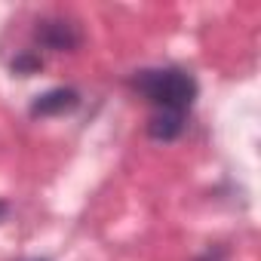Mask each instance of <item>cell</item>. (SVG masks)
<instances>
[{
	"instance_id": "4",
	"label": "cell",
	"mask_w": 261,
	"mask_h": 261,
	"mask_svg": "<svg viewBox=\"0 0 261 261\" xmlns=\"http://www.w3.org/2000/svg\"><path fill=\"white\" fill-rule=\"evenodd\" d=\"M188 126V114H169V111H154L148 117V136L154 142H175Z\"/></svg>"
},
{
	"instance_id": "7",
	"label": "cell",
	"mask_w": 261,
	"mask_h": 261,
	"mask_svg": "<svg viewBox=\"0 0 261 261\" xmlns=\"http://www.w3.org/2000/svg\"><path fill=\"white\" fill-rule=\"evenodd\" d=\"M31 261H46V258H31Z\"/></svg>"
},
{
	"instance_id": "3",
	"label": "cell",
	"mask_w": 261,
	"mask_h": 261,
	"mask_svg": "<svg viewBox=\"0 0 261 261\" xmlns=\"http://www.w3.org/2000/svg\"><path fill=\"white\" fill-rule=\"evenodd\" d=\"M77 105H80V92L77 89L56 86V89H46V92L34 95L28 111H31V117H62V114H71Z\"/></svg>"
},
{
	"instance_id": "1",
	"label": "cell",
	"mask_w": 261,
	"mask_h": 261,
	"mask_svg": "<svg viewBox=\"0 0 261 261\" xmlns=\"http://www.w3.org/2000/svg\"><path fill=\"white\" fill-rule=\"evenodd\" d=\"M133 86L154 111H169V114H188L197 101V80L191 71H181V68H145V71H136Z\"/></svg>"
},
{
	"instance_id": "2",
	"label": "cell",
	"mask_w": 261,
	"mask_h": 261,
	"mask_svg": "<svg viewBox=\"0 0 261 261\" xmlns=\"http://www.w3.org/2000/svg\"><path fill=\"white\" fill-rule=\"evenodd\" d=\"M34 37H37L40 46H46L53 53H71V49H77L83 43L80 28L74 22H68V19H43V22H37Z\"/></svg>"
},
{
	"instance_id": "6",
	"label": "cell",
	"mask_w": 261,
	"mask_h": 261,
	"mask_svg": "<svg viewBox=\"0 0 261 261\" xmlns=\"http://www.w3.org/2000/svg\"><path fill=\"white\" fill-rule=\"evenodd\" d=\"M7 212H10V206H7V200H0V221L7 218Z\"/></svg>"
},
{
	"instance_id": "5",
	"label": "cell",
	"mask_w": 261,
	"mask_h": 261,
	"mask_svg": "<svg viewBox=\"0 0 261 261\" xmlns=\"http://www.w3.org/2000/svg\"><path fill=\"white\" fill-rule=\"evenodd\" d=\"M40 56H34V53H22L16 62H13V71L16 74H22V77H28V74H34V71H40Z\"/></svg>"
}]
</instances>
